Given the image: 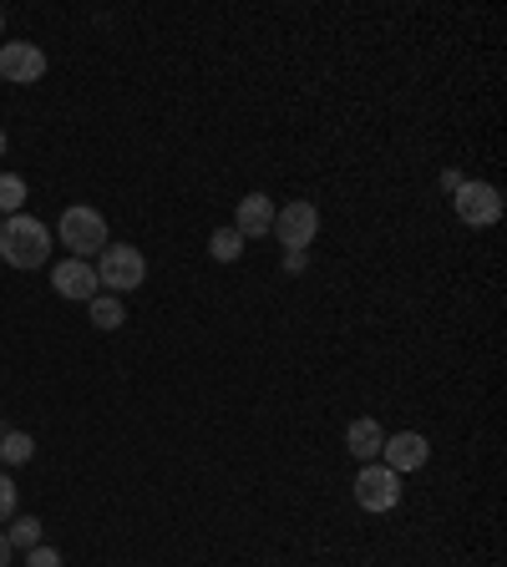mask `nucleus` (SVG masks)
<instances>
[{
    "label": "nucleus",
    "mask_w": 507,
    "mask_h": 567,
    "mask_svg": "<svg viewBox=\"0 0 507 567\" xmlns=\"http://www.w3.org/2000/svg\"><path fill=\"white\" fill-rule=\"evenodd\" d=\"M0 259L11 269H41L51 259V229L41 218L11 213L0 223Z\"/></svg>",
    "instance_id": "obj_1"
},
{
    "label": "nucleus",
    "mask_w": 507,
    "mask_h": 567,
    "mask_svg": "<svg viewBox=\"0 0 507 567\" xmlns=\"http://www.w3.org/2000/svg\"><path fill=\"white\" fill-rule=\"evenodd\" d=\"M61 243L72 249V259H92L107 249V218L97 213V208H66L61 213Z\"/></svg>",
    "instance_id": "obj_2"
},
{
    "label": "nucleus",
    "mask_w": 507,
    "mask_h": 567,
    "mask_svg": "<svg viewBox=\"0 0 507 567\" xmlns=\"http://www.w3.org/2000/svg\"><path fill=\"white\" fill-rule=\"evenodd\" d=\"M97 279L107 284L112 294L137 290V284L147 279V259H143V249H133V243H107V249H102V264H97Z\"/></svg>",
    "instance_id": "obj_3"
},
{
    "label": "nucleus",
    "mask_w": 507,
    "mask_h": 567,
    "mask_svg": "<svg viewBox=\"0 0 507 567\" xmlns=\"http://www.w3.org/2000/svg\"><path fill=\"white\" fill-rule=\"evenodd\" d=\"M269 233H275L290 254H304V249L314 243V233H320V208L314 203H284L275 213V229Z\"/></svg>",
    "instance_id": "obj_4"
},
{
    "label": "nucleus",
    "mask_w": 507,
    "mask_h": 567,
    "mask_svg": "<svg viewBox=\"0 0 507 567\" xmlns=\"http://www.w3.org/2000/svg\"><path fill=\"white\" fill-rule=\"evenodd\" d=\"M452 198H457V218L467 229H493L497 218H503V193H497L493 182H462Z\"/></svg>",
    "instance_id": "obj_5"
},
{
    "label": "nucleus",
    "mask_w": 507,
    "mask_h": 567,
    "mask_svg": "<svg viewBox=\"0 0 507 567\" xmlns=\"http://www.w3.org/2000/svg\"><path fill=\"white\" fill-rule=\"evenodd\" d=\"M46 76V51L31 46V41H11L0 46V82H15V86H31Z\"/></svg>",
    "instance_id": "obj_6"
},
{
    "label": "nucleus",
    "mask_w": 507,
    "mask_h": 567,
    "mask_svg": "<svg viewBox=\"0 0 507 567\" xmlns=\"http://www.w3.org/2000/svg\"><path fill=\"white\" fill-rule=\"evenodd\" d=\"M355 502H361L365 512H391L401 502V476L386 466H365L361 476H355Z\"/></svg>",
    "instance_id": "obj_7"
},
{
    "label": "nucleus",
    "mask_w": 507,
    "mask_h": 567,
    "mask_svg": "<svg viewBox=\"0 0 507 567\" xmlns=\"http://www.w3.org/2000/svg\"><path fill=\"white\" fill-rule=\"evenodd\" d=\"M381 466L386 471H422L426 461H432V441H426L422 431H396V435H386V447H381Z\"/></svg>",
    "instance_id": "obj_8"
},
{
    "label": "nucleus",
    "mask_w": 507,
    "mask_h": 567,
    "mask_svg": "<svg viewBox=\"0 0 507 567\" xmlns=\"http://www.w3.org/2000/svg\"><path fill=\"white\" fill-rule=\"evenodd\" d=\"M51 284H56L61 300H76V304H92L97 300V269L86 264V259H66V264H56V274H51Z\"/></svg>",
    "instance_id": "obj_9"
},
{
    "label": "nucleus",
    "mask_w": 507,
    "mask_h": 567,
    "mask_svg": "<svg viewBox=\"0 0 507 567\" xmlns=\"http://www.w3.org/2000/svg\"><path fill=\"white\" fill-rule=\"evenodd\" d=\"M275 229V203H269L265 193H249L239 203V218H234V233L239 239H259V233Z\"/></svg>",
    "instance_id": "obj_10"
},
{
    "label": "nucleus",
    "mask_w": 507,
    "mask_h": 567,
    "mask_svg": "<svg viewBox=\"0 0 507 567\" xmlns=\"http://www.w3.org/2000/svg\"><path fill=\"white\" fill-rule=\"evenodd\" d=\"M345 447H351L355 461H375L381 447H386V431H381L371 416H361V421H351V431H345Z\"/></svg>",
    "instance_id": "obj_11"
},
{
    "label": "nucleus",
    "mask_w": 507,
    "mask_h": 567,
    "mask_svg": "<svg viewBox=\"0 0 507 567\" xmlns=\"http://www.w3.org/2000/svg\"><path fill=\"white\" fill-rule=\"evenodd\" d=\"M86 314H92V325H97V329H117V325H127V309H122L117 294H97V300L86 304Z\"/></svg>",
    "instance_id": "obj_12"
},
{
    "label": "nucleus",
    "mask_w": 507,
    "mask_h": 567,
    "mask_svg": "<svg viewBox=\"0 0 507 567\" xmlns=\"http://www.w3.org/2000/svg\"><path fill=\"white\" fill-rule=\"evenodd\" d=\"M6 543H11V553H15V547H25V553H31V547H41V522L37 517H15L11 532H6Z\"/></svg>",
    "instance_id": "obj_13"
},
{
    "label": "nucleus",
    "mask_w": 507,
    "mask_h": 567,
    "mask_svg": "<svg viewBox=\"0 0 507 567\" xmlns=\"http://www.w3.org/2000/svg\"><path fill=\"white\" fill-rule=\"evenodd\" d=\"M208 254L218 259V264H229V259H239L244 254V239L234 229H218L214 239H208Z\"/></svg>",
    "instance_id": "obj_14"
},
{
    "label": "nucleus",
    "mask_w": 507,
    "mask_h": 567,
    "mask_svg": "<svg viewBox=\"0 0 507 567\" xmlns=\"http://www.w3.org/2000/svg\"><path fill=\"white\" fill-rule=\"evenodd\" d=\"M25 203V182L15 172H0V213H21Z\"/></svg>",
    "instance_id": "obj_15"
},
{
    "label": "nucleus",
    "mask_w": 507,
    "mask_h": 567,
    "mask_svg": "<svg viewBox=\"0 0 507 567\" xmlns=\"http://www.w3.org/2000/svg\"><path fill=\"white\" fill-rule=\"evenodd\" d=\"M31 451H37V447H31V435H21V431H6V435H0V456L11 461V466L31 461Z\"/></svg>",
    "instance_id": "obj_16"
},
{
    "label": "nucleus",
    "mask_w": 507,
    "mask_h": 567,
    "mask_svg": "<svg viewBox=\"0 0 507 567\" xmlns=\"http://www.w3.org/2000/svg\"><path fill=\"white\" fill-rule=\"evenodd\" d=\"M6 517H15V482L0 471V522H6Z\"/></svg>",
    "instance_id": "obj_17"
},
{
    "label": "nucleus",
    "mask_w": 507,
    "mask_h": 567,
    "mask_svg": "<svg viewBox=\"0 0 507 567\" xmlns=\"http://www.w3.org/2000/svg\"><path fill=\"white\" fill-rule=\"evenodd\" d=\"M25 567H61V553L56 547H31V553H25Z\"/></svg>",
    "instance_id": "obj_18"
},
{
    "label": "nucleus",
    "mask_w": 507,
    "mask_h": 567,
    "mask_svg": "<svg viewBox=\"0 0 507 567\" xmlns=\"http://www.w3.org/2000/svg\"><path fill=\"white\" fill-rule=\"evenodd\" d=\"M462 182H467V178H462V172H442V188H447V193H457Z\"/></svg>",
    "instance_id": "obj_19"
},
{
    "label": "nucleus",
    "mask_w": 507,
    "mask_h": 567,
    "mask_svg": "<svg viewBox=\"0 0 507 567\" xmlns=\"http://www.w3.org/2000/svg\"><path fill=\"white\" fill-rule=\"evenodd\" d=\"M0 567H11V543H6V532H0Z\"/></svg>",
    "instance_id": "obj_20"
},
{
    "label": "nucleus",
    "mask_w": 507,
    "mask_h": 567,
    "mask_svg": "<svg viewBox=\"0 0 507 567\" xmlns=\"http://www.w3.org/2000/svg\"><path fill=\"white\" fill-rule=\"evenodd\" d=\"M0 157H6V133H0Z\"/></svg>",
    "instance_id": "obj_21"
},
{
    "label": "nucleus",
    "mask_w": 507,
    "mask_h": 567,
    "mask_svg": "<svg viewBox=\"0 0 507 567\" xmlns=\"http://www.w3.org/2000/svg\"><path fill=\"white\" fill-rule=\"evenodd\" d=\"M0 25H6V15H0Z\"/></svg>",
    "instance_id": "obj_22"
},
{
    "label": "nucleus",
    "mask_w": 507,
    "mask_h": 567,
    "mask_svg": "<svg viewBox=\"0 0 507 567\" xmlns=\"http://www.w3.org/2000/svg\"><path fill=\"white\" fill-rule=\"evenodd\" d=\"M0 435H6V426H0Z\"/></svg>",
    "instance_id": "obj_23"
}]
</instances>
